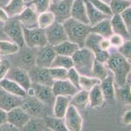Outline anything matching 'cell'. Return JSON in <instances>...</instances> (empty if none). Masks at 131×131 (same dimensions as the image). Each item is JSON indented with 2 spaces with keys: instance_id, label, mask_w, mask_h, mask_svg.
<instances>
[{
  "instance_id": "cell-7",
  "label": "cell",
  "mask_w": 131,
  "mask_h": 131,
  "mask_svg": "<svg viewBox=\"0 0 131 131\" xmlns=\"http://www.w3.org/2000/svg\"><path fill=\"white\" fill-rule=\"evenodd\" d=\"M20 107L31 118L41 119L46 114V108H49L35 97L25 98Z\"/></svg>"
},
{
  "instance_id": "cell-52",
  "label": "cell",
  "mask_w": 131,
  "mask_h": 131,
  "mask_svg": "<svg viewBox=\"0 0 131 131\" xmlns=\"http://www.w3.org/2000/svg\"><path fill=\"white\" fill-rule=\"evenodd\" d=\"M9 19L8 14L5 12V11L3 8H0V20L2 22H6Z\"/></svg>"
},
{
  "instance_id": "cell-1",
  "label": "cell",
  "mask_w": 131,
  "mask_h": 131,
  "mask_svg": "<svg viewBox=\"0 0 131 131\" xmlns=\"http://www.w3.org/2000/svg\"><path fill=\"white\" fill-rule=\"evenodd\" d=\"M108 69L111 71L117 85L123 86L127 83L128 74L131 72V64L119 53L110 54L109 59L106 63Z\"/></svg>"
},
{
  "instance_id": "cell-9",
  "label": "cell",
  "mask_w": 131,
  "mask_h": 131,
  "mask_svg": "<svg viewBox=\"0 0 131 131\" xmlns=\"http://www.w3.org/2000/svg\"><path fill=\"white\" fill-rule=\"evenodd\" d=\"M74 0H62L56 3H51L49 10L55 16L56 22L63 24L71 18V9Z\"/></svg>"
},
{
  "instance_id": "cell-51",
  "label": "cell",
  "mask_w": 131,
  "mask_h": 131,
  "mask_svg": "<svg viewBox=\"0 0 131 131\" xmlns=\"http://www.w3.org/2000/svg\"><path fill=\"white\" fill-rule=\"evenodd\" d=\"M99 46L101 50H108L111 47V45H110V43L108 39L104 38H102L101 41H100Z\"/></svg>"
},
{
  "instance_id": "cell-50",
  "label": "cell",
  "mask_w": 131,
  "mask_h": 131,
  "mask_svg": "<svg viewBox=\"0 0 131 131\" xmlns=\"http://www.w3.org/2000/svg\"><path fill=\"white\" fill-rule=\"evenodd\" d=\"M0 131H20V129L9 123H7L0 127Z\"/></svg>"
},
{
  "instance_id": "cell-32",
  "label": "cell",
  "mask_w": 131,
  "mask_h": 131,
  "mask_svg": "<svg viewBox=\"0 0 131 131\" xmlns=\"http://www.w3.org/2000/svg\"><path fill=\"white\" fill-rule=\"evenodd\" d=\"M56 22L54 14L50 11L43 12L38 16V26L43 30H46L48 27L53 24Z\"/></svg>"
},
{
  "instance_id": "cell-28",
  "label": "cell",
  "mask_w": 131,
  "mask_h": 131,
  "mask_svg": "<svg viewBox=\"0 0 131 131\" xmlns=\"http://www.w3.org/2000/svg\"><path fill=\"white\" fill-rule=\"evenodd\" d=\"M89 103V92L80 90L71 98V105L73 106L77 110H84Z\"/></svg>"
},
{
  "instance_id": "cell-19",
  "label": "cell",
  "mask_w": 131,
  "mask_h": 131,
  "mask_svg": "<svg viewBox=\"0 0 131 131\" xmlns=\"http://www.w3.org/2000/svg\"><path fill=\"white\" fill-rule=\"evenodd\" d=\"M71 17L82 23L89 25L84 0H74L71 9Z\"/></svg>"
},
{
  "instance_id": "cell-36",
  "label": "cell",
  "mask_w": 131,
  "mask_h": 131,
  "mask_svg": "<svg viewBox=\"0 0 131 131\" xmlns=\"http://www.w3.org/2000/svg\"><path fill=\"white\" fill-rule=\"evenodd\" d=\"M30 48L24 49L21 54V61L24 66L31 69L36 66V55L33 50L29 49Z\"/></svg>"
},
{
  "instance_id": "cell-2",
  "label": "cell",
  "mask_w": 131,
  "mask_h": 131,
  "mask_svg": "<svg viewBox=\"0 0 131 131\" xmlns=\"http://www.w3.org/2000/svg\"><path fill=\"white\" fill-rule=\"evenodd\" d=\"M68 37V40L84 47L85 41L88 35L91 33V26L83 24L72 17L63 23Z\"/></svg>"
},
{
  "instance_id": "cell-34",
  "label": "cell",
  "mask_w": 131,
  "mask_h": 131,
  "mask_svg": "<svg viewBox=\"0 0 131 131\" xmlns=\"http://www.w3.org/2000/svg\"><path fill=\"white\" fill-rule=\"evenodd\" d=\"M20 47L15 43L8 41L0 40V55L7 56L16 54L19 52Z\"/></svg>"
},
{
  "instance_id": "cell-46",
  "label": "cell",
  "mask_w": 131,
  "mask_h": 131,
  "mask_svg": "<svg viewBox=\"0 0 131 131\" xmlns=\"http://www.w3.org/2000/svg\"><path fill=\"white\" fill-rule=\"evenodd\" d=\"M10 68V64L7 60H2L0 64V81L5 78Z\"/></svg>"
},
{
  "instance_id": "cell-23",
  "label": "cell",
  "mask_w": 131,
  "mask_h": 131,
  "mask_svg": "<svg viewBox=\"0 0 131 131\" xmlns=\"http://www.w3.org/2000/svg\"><path fill=\"white\" fill-rule=\"evenodd\" d=\"M91 32L99 35L102 38L108 39L114 33L112 28L110 19H104L95 26H91Z\"/></svg>"
},
{
  "instance_id": "cell-45",
  "label": "cell",
  "mask_w": 131,
  "mask_h": 131,
  "mask_svg": "<svg viewBox=\"0 0 131 131\" xmlns=\"http://www.w3.org/2000/svg\"><path fill=\"white\" fill-rule=\"evenodd\" d=\"M110 43L111 47L114 48H119L122 46L124 43L123 38L120 35L116 34V33H113L109 38H108Z\"/></svg>"
},
{
  "instance_id": "cell-8",
  "label": "cell",
  "mask_w": 131,
  "mask_h": 131,
  "mask_svg": "<svg viewBox=\"0 0 131 131\" xmlns=\"http://www.w3.org/2000/svg\"><path fill=\"white\" fill-rule=\"evenodd\" d=\"M48 45L55 47L68 40V37L63 24L55 22L45 30Z\"/></svg>"
},
{
  "instance_id": "cell-58",
  "label": "cell",
  "mask_w": 131,
  "mask_h": 131,
  "mask_svg": "<svg viewBox=\"0 0 131 131\" xmlns=\"http://www.w3.org/2000/svg\"><path fill=\"white\" fill-rule=\"evenodd\" d=\"M126 1H128V2H131V0H126Z\"/></svg>"
},
{
  "instance_id": "cell-42",
  "label": "cell",
  "mask_w": 131,
  "mask_h": 131,
  "mask_svg": "<svg viewBox=\"0 0 131 131\" xmlns=\"http://www.w3.org/2000/svg\"><path fill=\"white\" fill-rule=\"evenodd\" d=\"M48 69L51 77L54 81L67 79V69L61 68H50Z\"/></svg>"
},
{
  "instance_id": "cell-6",
  "label": "cell",
  "mask_w": 131,
  "mask_h": 131,
  "mask_svg": "<svg viewBox=\"0 0 131 131\" xmlns=\"http://www.w3.org/2000/svg\"><path fill=\"white\" fill-rule=\"evenodd\" d=\"M102 38V36L91 32L85 39L84 47L93 53L96 60L106 64L109 59L110 53L108 50H102L100 48V41Z\"/></svg>"
},
{
  "instance_id": "cell-53",
  "label": "cell",
  "mask_w": 131,
  "mask_h": 131,
  "mask_svg": "<svg viewBox=\"0 0 131 131\" xmlns=\"http://www.w3.org/2000/svg\"><path fill=\"white\" fill-rule=\"evenodd\" d=\"M42 131H53V130H52V129H50V128H48V127H46L45 128H44L43 130H42Z\"/></svg>"
},
{
  "instance_id": "cell-5",
  "label": "cell",
  "mask_w": 131,
  "mask_h": 131,
  "mask_svg": "<svg viewBox=\"0 0 131 131\" xmlns=\"http://www.w3.org/2000/svg\"><path fill=\"white\" fill-rule=\"evenodd\" d=\"M23 32L25 45L27 47L41 48L48 45L45 30L39 27L31 29L23 27Z\"/></svg>"
},
{
  "instance_id": "cell-35",
  "label": "cell",
  "mask_w": 131,
  "mask_h": 131,
  "mask_svg": "<svg viewBox=\"0 0 131 131\" xmlns=\"http://www.w3.org/2000/svg\"><path fill=\"white\" fill-rule=\"evenodd\" d=\"M46 127L44 119L41 118H31L20 131H42Z\"/></svg>"
},
{
  "instance_id": "cell-17",
  "label": "cell",
  "mask_w": 131,
  "mask_h": 131,
  "mask_svg": "<svg viewBox=\"0 0 131 131\" xmlns=\"http://www.w3.org/2000/svg\"><path fill=\"white\" fill-rule=\"evenodd\" d=\"M31 117L21 107L14 108L8 112V123L20 129L26 125Z\"/></svg>"
},
{
  "instance_id": "cell-43",
  "label": "cell",
  "mask_w": 131,
  "mask_h": 131,
  "mask_svg": "<svg viewBox=\"0 0 131 131\" xmlns=\"http://www.w3.org/2000/svg\"><path fill=\"white\" fill-rule=\"evenodd\" d=\"M80 75L78 72L74 69V68H72L71 69H68L67 72V79L73 85H74L79 91H80Z\"/></svg>"
},
{
  "instance_id": "cell-56",
  "label": "cell",
  "mask_w": 131,
  "mask_h": 131,
  "mask_svg": "<svg viewBox=\"0 0 131 131\" xmlns=\"http://www.w3.org/2000/svg\"><path fill=\"white\" fill-rule=\"evenodd\" d=\"M0 36H3V32L2 30H0Z\"/></svg>"
},
{
  "instance_id": "cell-10",
  "label": "cell",
  "mask_w": 131,
  "mask_h": 131,
  "mask_svg": "<svg viewBox=\"0 0 131 131\" xmlns=\"http://www.w3.org/2000/svg\"><path fill=\"white\" fill-rule=\"evenodd\" d=\"M31 87L35 91L34 97L49 108H53L56 96L52 91V86L32 83Z\"/></svg>"
},
{
  "instance_id": "cell-20",
  "label": "cell",
  "mask_w": 131,
  "mask_h": 131,
  "mask_svg": "<svg viewBox=\"0 0 131 131\" xmlns=\"http://www.w3.org/2000/svg\"><path fill=\"white\" fill-rule=\"evenodd\" d=\"M71 97L63 96L56 97L53 106V117L59 119L64 118L68 108L71 104Z\"/></svg>"
},
{
  "instance_id": "cell-54",
  "label": "cell",
  "mask_w": 131,
  "mask_h": 131,
  "mask_svg": "<svg viewBox=\"0 0 131 131\" xmlns=\"http://www.w3.org/2000/svg\"><path fill=\"white\" fill-rule=\"evenodd\" d=\"M62 0H52V3H58V2H61Z\"/></svg>"
},
{
  "instance_id": "cell-47",
  "label": "cell",
  "mask_w": 131,
  "mask_h": 131,
  "mask_svg": "<svg viewBox=\"0 0 131 131\" xmlns=\"http://www.w3.org/2000/svg\"><path fill=\"white\" fill-rule=\"evenodd\" d=\"M121 19L123 20L127 28L131 26V7H128L120 14Z\"/></svg>"
},
{
  "instance_id": "cell-11",
  "label": "cell",
  "mask_w": 131,
  "mask_h": 131,
  "mask_svg": "<svg viewBox=\"0 0 131 131\" xmlns=\"http://www.w3.org/2000/svg\"><path fill=\"white\" fill-rule=\"evenodd\" d=\"M7 76L6 78L16 82L26 91L31 86L32 82L29 73L22 68H10Z\"/></svg>"
},
{
  "instance_id": "cell-24",
  "label": "cell",
  "mask_w": 131,
  "mask_h": 131,
  "mask_svg": "<svg viewBox=\"0 0 131 131\" xmlns=\"http://www.w3.org/2000/svg\"><path fill=\"white\" fill-rule=\"evenodd\" d=\"M26 2L24 0H10V2L2 8L5 11L9 18L16 17L26 8Z\"/></svg>"
},
{
  "instance_id": "cell-40",
  "label": "cell",
  "mask_w": 131,
  "mask_h": 131,
  "mask_svg": "<svg viewBox=\"0 0 131 131\" xmlns=\"http://www.w3.org/2000/svg\"><path fill=\"white\" fill-rule=\"evenodd\" d=\"M115 93L120 100L126 104H131V86L126 83L117 89Z\"/></svg>"
},
{
  "instance_id": "cell-21",
  "label": "cell",
  "mask_w": 131,
  "mask_h": 131,
  "mask_svg": "<svg viewBox=\"0 0 131 131\" xmlns=\"http://www.w3.org/2000/svg\"><path fill=\"white\" fill-rule=\"evenodd\" d=\"M0 88L17 97L24 98L27 97L26 90L16 82L6 77L0 81Z\"/></svg>"
},
{
  "instance_id": "cell-57",
  "label": "cell",
  "mask_w": 131,
  "mask_h": 131,
  "mask_svg": "<svg viewBox=\"0 0 131 131\" xmlns=\"http://www.w3.org/2000/svg\"><path fill=\"white\" fill-rule=\"evenodd\" d=\"M1 62H2V60L0 59V64H1Z\"/></svg>"
},
{
  "instance_id": "cell-13",
  "label": "cell",
  "mask_w": 131,
  "mask_h": 131,
  "mask_svg": "<svg viewBox=\"0 0 131 131\" xmlns=\"http://www.w3.org/2000/svg\"><path fill=\"white\" fill-rule=\"evenodd\" d=\"M57 54L52 46L47 45L40 48L36 55V66L50 68Z\"/></svg>"
},
{
  "instance_id": "cell-37",
  "label": "cell",
  "mask_w": 131,
  "mask_h": 131,
  "mask_svg": "<svg viewBox=\"0 0 131 131\" xmlns=\"http://www.w3.org/2000/svg\"><path fill=\"white\" fill-rule=\"evenodd\" d=\"M109 5L113 15L120 14L126 9L131 7V2L126 0H111Z\"/></svg>"
},
{
  "instance_id": "cell-16",
  "label": "cell",
  "mask_w": 131,
  "mask_h": 131,
  "mask_svg": "<svg viewBox=\"0 0 131 131\" xmlns=\"http://www.w3.org/2000/svg\"><path fill=\"white\" fill-rule=\"evenodd\" d=\"M52 88L56 97L63 96L72 97L79 91V90L74 85H72L68 79L54 81Z\"/></svg>"
},
{
  "instance_id": "cell-25",
  "label": "cell",
  "mask_w": 131,
  "mask_h": 131,
  "mask_svg": "<svg viewBox=\"0 0 131 131\" xmlns=\"http://www.w3.org/2000/svg\"><path fill=\"white\" fill-rule=\"evenodd\" d=\"M114 77L113 75L108 74V76L101 81L100 87L104 95L105 100H112L114 98L115 94L114 88Z\"/></svg>"
},
{
  "instance_id": "cell-59",
  "label": "cell",
  "mask_w": 131,
  "mask_h": 131,
  "mask_svg": "<svg viewBox=\"0 0 131 131\" xmlns=\"http://www.w3.org/2000/svg\"><path fill=\"white\" fill-rule=\"evenodd\" d=\"M24 2H26V0H24Z\"/></svg>"
},
{
  "instance_id": "cell-55",
  "label": "cell",
  "mask_w": 131,
  "mask_h": 131,
  "mask_svg": "<svg viewBox=\"0 0 131 131\" xmlns=\"http://www.w3.org/2000/svg\"><path fill=\"white\" fill-rule=\"evenodd\" d=\"M102 1H103V2H105V3H108V4H109V3H110V1H111V0H102Z\"/></svg>"
},
{
  "instance_id": "cell-12",
  "label": "cell",
  "mask_w": 131,
  "mask_h": 131,
  "mask_svg": "<svg viewBox=\"0 0 131 131\" xmlns=\"http://www.w3.org/2000/svg\"><path fill=\"white\" fill-rule=\"evenodd\" d=\"M63 119L69 130L82 131L83 119L78 110L74 106L70 104Z\"/></svg>"
},
{
  "instance_id": "cell-38",
  "label": "cell",
  "mask_w": 131,
  "mask_h": 131,
  "mask_svg": "<svg viewBox=\"0 0 131 131\" xmlns=\"http://www.w3.org/2000/svg\"><path fill=\"white\" fill-rule=\"evenodd\" d=\"M51 3L52 0H31V2L26 3V6L33 7V9L39 14L49 10Z\"/></svg>"
},
{
  "instance_id": "cell-49",
  "label": "cell",
  "mask_w": 131,
  "mask_h": 131,
  "mask_svg": "<svg viewBox=\"0 0 131 131\" xmlns=\"http://www.w3.org/2000/svg\"><path fill=\"white\" fill-rule=\"evenodd\" d=\"M8 123V112L0 108V127Z\"/></svg>"
},
{
  "instance_id": "cell-4",
  "label": "cell",
  "mask_w": 131,
  "mask_h": 131,
  "mask_svg": "<svg viewBox=\"0 0 131 131\" xmlns=\"http://www.w3.org/2000/svg\"><path fill=\"white\" fill-rule=\"evenodd\" d=\"M3 32L12 39L13 43L17 44L20 48L24 47L23 26L18 19V16L9 18V20L5 22Z\"/></svg>"
},
{
  "instance_id": "cell-14",
  "label": "cell",
  "mask_w": 131,
  "mask_h": 131,
  "mask_svg": "<svg viewBox=\"0 0 131 131\" xmlns=\"http://www.w3.org/2000/svg\"><path fill=\"white\" fill-rule=\"evenodd\" d=\"M32 83L52 86L54 80L50 74L48 68H39L34 66L28 72Z\"/></svg>"
},
{
  "instance_id": "cell-44",
  "label": "cell",
  "mask_w": 131,
  "mask_h": 131,
  "mask_svg": "<svg viewBox=\"0 0 131 131\" xmlns=\"http://www.w3.org/2000/svg\"><path fill=\"white\" fill-rule=\"evenodd\" d=\"M118 53L125 58L127 60L131 62V40L124 41L122 46L118 49Z\"/></svg>"
},
{
  "instance_id": "cell-48",
  "label": "cell",
  "mask_w": 131,
  "mask_h": 131,
  "mask_svg": "<svg viewBox=\"0 0 131 131\" xmlns=\"http://www.w3.org/2000/svg\"><path fill=\"white\" fill-rule=\"evenodd\" d=\"M122 121L125 125H131V109L124 112L122 117Z\"/></svg>"
},
{
  "instance_id": "cell-27",
  "label": "cell",
  "mask_w": 131,
  "mask_h": 131,
  "mask_svg": "<svg viewBox=\"0 0 131 131\" xmlns=\"http://www.w3.org/2000/svg\"><path fill=\"white\" fill-rule=\"evenodd\" d=\"M110 22L114 33L120 35L123 38H130V34L127 30V27L125 24L124 23L120 14L113 15L110 19Z\"/></svg>"
},
{
  "instance_id": "cell-15",
  "label": "cell",
  "mask_w": 131,
  "mask_h": 131,
  "mask_svg": "<svg viewBox=\"0 0 131 131\" xmlns=\"http://www.w3.org/2000/svg\"><path fill=\"white\" fill-rule=\"evenodd\" d=\"M24 98L9 93L0 88V108L9 112L14 108L20 107Z\"/></svg>"
},
{
  "instance_id": "cell-30",
  "label": "cell",
  "mask_w": 131,
  "mask_h": 131,
  "mask_svg": "<svg viewBox=\"0 0 131 131\" xmlns=\"http://www.w3.org/2000/svg\"><path fill=\"white\" fill-rule=\"evenodd\" d=\"M44 120L46 127L50 128L53 131H69L65 125L63 118L59 119L46 116Z\"/></svg>"
},
{
  "instance_id": "cell-18",
  "label": "cell",
  "mask_w": 131,
  "mask_h": 131,
  "mask_svg": "<svg viewBox=\"0 0 131 131\" xmlns=\"http://www.w3.org/2000/svg\"><path fill=\"white\" fill-rule=\"evenodd\" d=\"M38 16L39 14L31 7H26L22 13L18 16V19L22 26L26 28H38Z\"/></svg>"
},
{
  "instance_id": "cell-29",
  "label": "cell",
  "mask_w": 131,
  "mask_h": 131,
  "mask_svg": "<svg viewBox=\"0 0 131 131\" xmlns=\"http://www.w3.org/2000/svg\"><path fill=\"white\" fill-rule=\"evenodd\" d=\"M89 100L91 108H99L103 106L105 98L101 89L100 85H96L89 91Z\"/></svg>"
},
{
  "instance_id": "cell-26",
  "label": "cell",
  "mask_w": 131,
  "mask_h": 131,
  "mask_svg": "<svg viewBox=\"0 0 131 131\" xmlns=\"http://www.w3.org/2000/svg\"><path fill=\"white\" fill-rule=\"evenodd\" d=\"M53 47L57 55L70 56V57H72V55L80 49L79 45L69 40L65 41L60 43L59 45Z\"/></svg>"
},
{
  "instance_id": "cell-3",
  "label": "cell",
  "mask_w": 131,
  "mask_h": 131,
  "mask_svg": "<svg viewBox=\"0 0 131 131\" xmlns=\"http://www.w3.org/2000/svg\"><path fill=\"white\" fill-rule=\"evenodd\" d=\"M74 68L80 75L91 76L93 66L95 60V55L90 49L80 48L72 56Z\"/></svg>"
},
{
  "instance_id": "cell-31",
  "label": "cell",
  "mask_w": 131,
  "mask_h": 131,
  "mask_svg": "<svg viewBox=\"0 0 131 131\" xmlns=\"http://www.w3.org/2000/svg\"><path fill=\"white\" fill-rule=\"evenodd\" d=\"M73 60L72 57L57 55L55 57L50 68H61L69 69L73 68Z\"/></svg>"
},
{
  "instance_id": "cell-33",
  "label": "cell",
  "mask_w": 131,
  "mask_h": 131,
  "mask_svg": "<svg viewBox=\"0 0 131 131\" xmlns=\"http://www.w3.org/2000/svg\"><path fill=\"white\" fill-rule=\"evenodd\" d=\"M105 64L95 60L93 66L91 76L93 77L96 78L102 81L108 75V70Z\"/></svg>"
},
{
  "instance_id": "cell-22",
  "label": "cell",
  "mask_w": 131,
  "mask_h": 131,
  "mask_svg": "<svg viewBox=\"0 0 131 131\" xmlns=\"http://www.w3.org/2000/svg\"><path fill=\"white\" fill-rule=\"evenodd\" d=\"M84 2L85 3V7H86L89 26L91 27L95 26L96 24H98L99 22L104 19H111L112 16H108L106 14L101 13V11L97 10L91 5V3L88 0H84Z\"/></svg>"
},
{
  "instance_id": "cell-41",
  "label": "cell",
  "mask_w": 131,
  "mask_h": 131,
  "mask_svg": "<svg viewBox=\"0 0 131 131\" xmlns=\"http://www.w3.org/2000/svg\"><path fill=\"white\" fill-rule=\"evenodd\" d=\"M88 1L91 3V5L95 8H96L101 13H104L110 16H113L109 4L105 3L102 0H88Z\"/></svg>"
},
{
  "instance_id": "cell-39",
  "label": "cell",
  "mask_w": 131,
  "mask_h": 131,
  "mask_svg": "<svg viewBox=\"0 0 131 131\" xmlns=\"http://www.w3.org/2000/svg\"><path fill=\"white\" fill-rule=\"evenodd\" d=\"M101 81L99 79L93 77L85 76V75H80V87L81 90L90 91L94 86L96 85H100Z\"/></svg>"
}]
</instances>
